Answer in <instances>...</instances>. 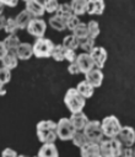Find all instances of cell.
<instances>
[{
	"instance_id": "38",
	"label": "cell",
	"mask_w": 135,
	"mask_h": 157,
	"mask_svg": "<svg viewBox=\"0 0 135 157\" xmlns=\"http://www.w3.org/2000/svg\"><path fill=\"white\" fill-rule=\"evenodd\" d=\"M68 71H69V74H71V75H77V74H80V70H79V66H77L76 63H70L69 66H68Z\"/></svg>"
},
{
	"instance_id": "29",
	"label": "cell",
	"mask_w": 135,
	"mask_h": 157,
	"mask_svg": "<svg viewBox=\"0 0 135 157\" xmlns=\"http://www.w3.org/2000/svg\"><path fill=\"white\" fill-rule=\"evenodd\" d=\"M72 34H74L79 40H80V39H83V38H86V37H88L87 25L83 23V22H80V23L75 27V29L72 31Z\"/></svg>"
},
{
	"instance_id": "39",
	"label": "cell",
	"mask_w": 135,
	"mask_h": 157,
	"mask_svg": "<svg viewBox=\"0 0 135 157\" xmlns=\"http://www.w3.org/2000/svg\"><path fill=\"white\" fill-rule=\"evenodd\" d=\"M1 157H17V152L12 148H5L1 152Z\"/></svg>"
},
{
	"instance_id": "46",
	"label": "cell",
	"mask_w": 135,
	"mask_h": 157,
	"mask_svg": "<svg viewBox=\"0 0 135 157\" xmlns=\"http://www.w3.org/2000/svg\"><path fill=\"white\" fill-rule=\"evenodd\" d=\"M33 157H38V156H33Z\"/></svg>"
},
{
	"instance_id": "36",
	"label": "cell",
	"mask_w": 135,
	"mask_h": 157,
	"mask_svg": "<svg viewBox=\"0 0 135 157\" xmlns=\"http://www.w3.org/2000/svg\"><path fill=\"white\" fill-rule=\"evenodd\" d=\"M76 56H77V54H76V52H75V50H69V49H66V50H65L64 60L69 61V64H70V63H75Z\"/></svg>"
},
{
	"instance_id": "5",
	"label": "cell",
	"mask_w": 135,
	"mask_h": 157,
	"mask_svg": "<svg viewBox=\"0 0 135 157\" xmlns=\"http://www.w3.org/2000/svg\"><path fill=\"white\" fill-rule=\"evenodd\" d=\"M54 48V43L49 38H37L36 42L32 44L33 55L36 58H50L52 50Z\"/></svg>"
},
{
	"instance_id": "32",
	"label": "cell",
	"mask_w": 135,
	"mask_h": 157,
	"mask_svg": "<svg viewBox=\"0 0 135 157\" xmlns=\"http://www.w3.org/2000/svg\"><path fill=\"white\" fill-rule=\"evenodd\" d=\"M71 141H72V144H74L75 146L81 147V146H83V145L87 142V139H86V136L83 135L82 131H75V134H74L72 137H71Z\"/></svg>"
},
{
	"instance_id": "28",
	"label": "cell",
	"mask_w": 135,
	"mask_h": 157,
	"mask_svg": "<svg viewBox=\"0 0 135 157\" xmlns=\"http://www.w3.org/2000/svg\"><path fill=\"white\" fill-rule=\"evenodd\" d=\"M87 25V32H88V37L92 38V39H96L98 36H99V32H101V28H99V25L97 21H90Z\"/></svg>"
},
{
	"instance_id": "15",
	"label": "cell",
	"mask_w": 135,
	"mask_h": 157,
	"mask_svg": "<svg viewBox=\"0 0 135 157\" xmlns=\"http://www.w3.org/2000/svg\"><path fill=\"white\" fill-rule=\"evenodd\" d=\"M81 157H101L99 156V144L87 141L83 146L80 147Z\"/></svg>"
},
{
	"instance_id": "35",
	"label": "cell",
	"mask_w": 135,
	"mask_h": 157,
	"mask_svg": "<svg viewBox=\"0 0 135 157\" xmlns=\"http://www.w3.org/2000/svg\"><path fill=\"white\" fill-rule=\"evenodd\" d=\"M10 80H11V71L1 66L0 67V83L6 85L10 82Z\"/></svg>"
},
{
	"instance_id": "1",
	"label": "cell",
	"mask_w": 135,
	"mask_h": 157,
	"mask_svg": "<svg viewBox=\"0 0 135 157\" xmlns=\"http://www.w3.org/2000/svg\"><path fill=\"white\" fill-rule=\"evenodd\" d=\"M37 137L43 144H54L56 136V123L53 120H40L37 123Z\"/></svg>"
},
{
	"instance_id": "2",
	"label": "cell",
	"mask_w": 135,
	"mask_h": 157,
	"mask_svg": "<svg viewBox=\"0 0 135 157\" xmlns=\"http://www.w3.org/2000/svg\"><path fill=\"white\" fill-rule=\"evenodd\" d=\"M64 103L70 113H79L82 112L86 104V99L76 91V88H69L64 96Z\"/></svg>"
},
{
	"instance_id": "9",
	"label": "cell",
	"mask_w": 135,
	"mask_h": 157,
	"mask_svg": "<svg viewBox=\"0 0 135 157\" xmlns=\"http://www.w3.org/2000/svg\"><path fill=\"white\" fill-rule=\"evenodd\" d=\"M117 139L123 145V147H133L135 142V130L131 126H122Z\"/></svg>"
},
{
	"instance_id": "8",
	"label": "cell",
	"mask_w": 135,
	"mask_h": 157,
	"mask_svg": "<svg viewBox=\"0 0 135 157\" xmlns=\"http://www.w3.org/2000/svg\"><path fill=\"white\" fill-rule=\"evenodd\" d=\"M26 29H27V32H28L31 36H33V37H36V38H42V37H44V34H45L47 23H45V21L42 20V18H32Z\"/></svg>"
},
{
	"instance_id": "34",
	"label": "cell",
	"mask_w": 135,
	"mask_h": 157,
	"mask_svg": "<svg viewBox=\"0 0 135 157\" xmlns=\"http://www.w3.org/2000/svg\"><path fill=\"white\" fill-rule=\"evenodd\" d=\"M79 23H80V20H79V17L75 16V15H71V16H69V17L65 20L66 29H69V31H71V32L75 29V27H76Z\"/></svg>"
},
{
	"instance_id": "6",
	"label": "cell",
	"mask_w": 135,
	"mask_h": 157,
	"mask_svg": "<svg viewBox=\"0 0 135 157\" xmlns=\"http://www.w3.org/2000/svg\"><path fill=\"white\" fill-rule=\"evenodd\" d=\"M82 132L86 136L87 141H91V142L99 144V141L104 139L102 129H101V121H98V120H88V123L83 128Z\"/></svg>"
},
{
	"instance_id": "31",
	"label": "cell",
	"mask_w": 135,
	"mask_h": 157,
	"mask_svg": "<svg viewBox=\"0 0 135 157\" xmlns=\"http://www.w3.org/2000/svg\"><path fill=\"white\" fill-rule=\"evenodd\" d=\"M4 31L7 33V36H10V34H16V32L18 31V27H17L16 21H15L14 17H9V18H6Z\"/></svg>"
},
{
	"instance_id": "18",
	"label": "cell",
	"mask_w": 135,
	"mask_h": 157,
	"mask_svg": "<svg viewBox=\"0 0 135 157\" xmlns=\"http://www.w3.org/2000/svg\"><path fill=\"white\" fill-rule=\"evenodd\" d=\"M37 156L38 157H59V152L54 144H43Z\"/></svg>"
},
{
	"instance_id": "14",
	"label": "cell",
	"mask_w": 135,
	"mask_h": 157,
	"mask_svg": "<svg viewBox=\"0 0 135 157\" xmlns=\"http://www.w3.org/2000/svg\"><path fill=\"white\" fill-rule=\"evenodd\" d=\"M69 119H70V123L74 126L75 131H82L83 128L86 126V124L88 123V118L83 112L71 113V117Z\"/></svg>"
},
{
	"instance_id": "43",
	"label": "cell",
	"mask_w": 135,
	"mask_h": 157,
	"mask_svg": "<svg viewBox=\"0 0 135 157\" xmlns=\"http://www.w3.org/2000/svg\"><path fill=\"white\" fill-rule=\"evenodd\" d=\"M5 94H6L5 85H1V83H0V96H5Z\"/></svg>"
},
{
	"instance_id": "16",
	"label": "cell",
	"mask_w": 135,
	"mask_h": 157,
	"mask_svg": "<svg viewBox=\"0 0 135 157\" xmlns=\"http://www.w3.org/2000/svg\"><path fill=\"white\" fill-rule=\"evenodd\" d=\"M106 9V4L102 0L86 1V12L88 15H102Z\"/></svg>"
},
{
	"instance_id": "40",
	"label": "cell",
	"mask_w": 135,
	"mask_h": 157,
	"mask_svg": "<svg viewBox=\"0 0 135 157\" xmlns=\"http://www.w3.org/2000/svg\"><path fill=\"white\" fill-rule=\"evenodd\" d=\"M7 53H9V52H7V49H6L5 44H4V42L0 40V60H2V58H4Z\"/></svg>"
},
{
	"instance_id": "27",
	"label": "cell",
	"mask_w": 135,
	"mask_h": 157,
	"mask_svg": "<svg viewBox=\"0 0 135 157\" xmlns=\"http://www.w3.org/2000/svg\"><path fill=\"white\" fill-rule=\"evenodd\" d=\"M49 25H50V27H52L53 29L59 31V32H61V31H65V29H66L65 21H64V20H61V18H59V17H58V16H55V15H53V16L49 18Z\"/></svg>"
},
{
	"instance_id": "23",
	"label": "cell",
	"mask_w": 135,
	"mask_h": 157,
	"mask_svg": "<svg viewBox=\"0 0 135 157\" xmlns=\"http://www.w3.org/2000/svg\"><path fill=\"white\" fill-rule=\"evenodd\" d=\"M1 64H2V67H5V69H7V70L11 71L12 69H15L18 65V59H17V56H16L15 53H7L2 58Z\"/></svg>"
},
{
	"instance_id": "19",
	"label": "cell",
	"mask_w": 135,
	"mask_h": 157,
	"mask_svg": "<svg viewBox=\"0 0 135 157\" xmlns=\"http://www.w3.org/2000/svg\"><path fill=\"white\" fill-rule=\"evenodd\" d=\"M75 88H76V91H77L85 99L92 97V96H93V92H94V88H93L88 82H86L85 80H83V81H80Z\"/></svg>"
},
{
	"instance_id": "33",
	"label": "cell",
	"mask_w": 135,
	"mask_h": 157,
	"mask_svg": "<svg viewBox=\"0 0 135 157\" xmlns=\"http://www.w3.org/2000/svg\"><path fill=\"white\" fill-rule=\"evenodd\" d=\"M43 6H44V11H45V12L55 13L56 10H58L59 2H58L56 0H47V1L43 2Z\"/></svg>"
},
{
	"instance_id": "11",
	"label": "cell",
	"mask_w": 135,
	"mask_h": 157,
	"mask_svg": "<svg viewBox=\"0 0 135 157\" xmlns=\"http://www.w3.org/2000/svg\"><path fill=\"white\" fill-rule=\"evenodd\" d=\"M25 10L32 16V18H40L45 12L43 2H40L38 0H27Z\"/></svg>"
},
{
	"instance_id": "4",
	"label": "cell",
	"mask_w": 135,
	"mask_h": 157,
	"mask_svg": "<svg viewBox=\"0 0 135 157\" xmlns=\"http://www.w3.org/2000/svg\"><path fill=\"white\" fill-rule=\"evenodd\" d=\"M101 129H102L103 136L112 139V137H117L118 132L122 129V124L115 115H108V117L102 119Z\"/></svg>"
},
{
	"instance_id": "20",
	"label": "cell",
	"mask_w": 135,
	"mask_h": 157,
	"mask_svg": "<svg viewBox=\"0 0 135 157\" xmlns=\"http://www.w3.org/2000/svg\"><path fill=\"white\" fill-rule=\"evenodd\" d=\"M69 5H70L72 15H75V16L79 17V16L86 13V0H72Z\"/></svg>"
},
{
	"instance_id": "10",
	"label": "cell",
	"mask_w": 135,
	"mask_h": 157,
	"mask_svg": "<svg viewBox=\"0 0 135 157\" xmlns=\"http://www.w3.org/2000/svg\"><path fill=\"white\" fill-rule=\"evenodd\" d=\"M90 56L93 61V65L97 67V69H102L107 61V58H108V53L107 50L103 48V47H94L90 53Z\"/></svg>"
},
{
	"instance_id": "41",
	"label": "cell",
	"mask_w": 135,
	"mask_h": 157,
	"mask_svg": "<svg viewBox=\"0 0 135 157\" xmlns=\"http://www.w3.org/2000/svg\"><path fill=\"white\" fill-rule=\"evenodd\" d=\"M1 1V4L4 5V6H10V7H15L18 2L16 1V0H12V1H5V0H0Z\"/></svg>"
},
{
	"instance_id": "21",
	"label": "cell",
	"mask_w": 135,
	"mask_h": 157,
	"mask_svg": "<svg viewBox=\"0 0 135 157\" xmlns=\"http://www.w3.org/2000/svg\"><path fill=\"white\" fill-rule=\"evenodd\" d=\"M31 20H32V16H31L26 10L21 11V12L15 17V21H16V25H17L18 29H26L27 26H28V23L31 22Z\"/></svg>"
},
{
	"instance_id": "3",
	"label": "cell",
	"mask_w": 135,
	"mask_h": 157,
	"mask_svg": "<svg viewBox=\"0 0 135 157\" xmlns=\"http://www.w3.org/2000/svg\"><path fill=\"white\" fill-rule=\"evenodd\" d=\"M123 150V145L117 137L103 139L99 141V156L101 157H119Z\"/></svg>"
},
{
	"instance_id": "22",
	"label": "cell",
	"mask_w": 135,
	"mask_h": 157,
	"mask_svg": "<svg viewBox=\"0 0 135 157\" xmlns=\"http://www.w3.org/2000/svg\"><path fill=\"white\" fill-rule=\"evenodd\" d=\"M2 42H4V44H5V47H6V49H7L9 53H15L16 49L18 48L20 43H21L20 42V38L17 37V34H10Z\"/></svg>"
},
{
	"instance_id": "26",
	"label": "cell",
	"mask_w": 135,
	"mask_h": 157,
	"mask_svg": "<svg viewBox=\"0 0 135 157\" xmlns=\"http://www.w3.org/2000/svg\"><path fill=\"white\" fill-rule=\"evenodd\" d=\"M65 50L66 49L61 44H54V48H53L52 54H50V58L54 59L55 61H63L64 56H65Z\"/></svg>"
},
{
	"instance_id": "42",
	"label": "cell",
	"mask_w": 135,
	"mask_h": 157,
	"mask_svg": "<svg viewBox=\"0 0 135 157\" xmlns=\"http://www.w3.org/2000/svg\"><path fill=\"white\" fill-rule=\"evenodd\" d=\"M5 22H6V17H5L4 15H1V16H0V31L4 29V27H5Z\"/></svg>"
},
{
	"instance_id": "25",
	"label": "cell",
	"mask_w": 135,
	"mask_h": 157,
	"mask_svg": "<svg viewBox=\"0 0 135 157\" xmlns=\"http://www.w3.org/2000/svg\"><path fill=\"white\" fill-rule=\"evenodd\" d=\"M71 15H72V12H71V9H70V5L69 4H59L58 10L55 12V16H58L59 18H61V20L65 21Z\"/></svg>"
},
{
	"instance_id": "44",
	"label": "cell",
	"mask_w": 135,
	"mask_h": 157,
	"mask_svg": "<svg viewBox=\"0 0 135 157\" xmlns=\"http://www.w3.org/2000/svg\"><path fill=\"white\" fill-rule=\"evenodd\" d=\"M2 10H4V5H2L1 1H0V16L2 15Z\"/></svg>"
},
{
	"instance_id": "30",
	"label": "cell",
	"mask_w": 135,
	"mask_h": 157,
	"mask_svg": "<svg viewBox=\"0 0 135 157\" xmlns=\"http://www.w3.org/2000/svg\"><path fill=\"white\" fill-rule=\"evenodd\" d=\"M79 47H81V49L83 50V53H90L96 45H94V39L90 38V37H86L83 39H80L79 40Z\"/></svg>"
},
{
	"instance_id": "37",
	"label": "cell",
	"mask_w": 135,
	"mask_h": 157,
	"mask_svg": "<svg viewBox=\"0 0 135 157\" xmlns=\"http://www.w3.org/2000/svg\"><path fill=\"white\" fill-rule=\"evenodd\" d=\"M119 157H135V152L133 147H123Z\"/></svg>"
},
{
	"instance_id": "13",
	"label": "cell",
	"mask_w": 135,
	"mask_h": 157,
	"mask_svg": "<svg viewBox=\"0 0 135 157\" xmlns=\"http://www.w3.org/2000/svg\"><path fill=\"white\" fill-rule=\"evenodd\" d=\"M103 78H104L103 72L99 69H92L91 71L85 74V81L88 82L93 88L99 87L102 85V82H103Z\"/></svg>"
},
{
	"instance_id": "45",
	"label": "cell",
	"mask_w": 135,
	"mask_h": 157,
	"mask_svg": "<svg viewBox=\"0 0 135 157\" xmlns=\"http://www.w3.org/2000/svg\"><path fill=\"white\" fill-rule=\"evenodd\" d=\"M17 157H29V156H27V155H17Z\"/></svg>"
},
{
	"instance_id": "24",
	"label": "cell",
	"mask_w": 135,
	"mask_h": 157,
	"mask_svg": "<svg viewBox=\"0 0 135 157\" xmlns=\"http://www.w3.org/2000/svg\"><path fill=\"white\" fill-rule=\"evenodd\" d=\"M61 45L65 48V49H69V50H76L79 48V39L71 33V34H68L64 37L63 39V43Z\"/></svg>"
},
{
	"instance_id": "12",
	"label": "cell",
	"mask_w": 135,
	"mask_h": 157,
	"mask_svg": "<svg viewBox=\"0 0 135 157\" xmlns=\"http://www.w3.org/2000/svg\"><path fill=\"white\" fill-rule=\"evenodd\" d=\"M75 63L77 64L79 70H80V72H82V74H87L88 71H91L92 69H94L93 61H92L90 54H87V53H81V54H79V55L76 56Z\"/></svg>"
},
{
	"instance_id": "7",
	"label": "cell",
	"mask_w": 135,
	"mask_h": 157,
	"mask_svg": "<svg viewBox=\"0 0 135 157\" xmlns=\"http://www.w3.org/2000/svg\"><path fill=\"white\" fill-rule=\"evenodd\" d=\"M55 131H56L58 139H60V140H63V141L71 140L72 135L75 134V129H74V126L71 125L69 118H60V119L56 121Z\"/></svg>"
},
{
	"instance_id": "17",
	"label": "cell",
	"mask_w": 135,
	"mask_h": 157,
	"mask_svg": "<svg viewBox=\"0 0 135 157\" xmlns=\"http://www.w3.org/2000/svg\"><path fill=\"white\" fill-rule=\"evenodd\" d=\"M16 56L18 60H28L31 59V56H33V50H32V45L29 43H20L18 48L15 52Z\"/></svg>"
}]
</instances>
